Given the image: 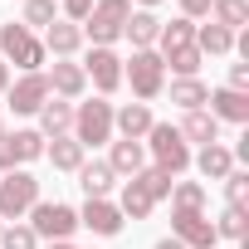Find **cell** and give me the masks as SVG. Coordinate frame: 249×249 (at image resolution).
<instances>
[{"label":"cell","instance_id":"6da1fadb","mask_svg":"<svg viewBox=\"0 0 249 249\" xmlns=\"http://www.w3.org/2000/svg\"><path fill=\"white\" fill-rule=\"evenodd\" d=\"M142 147H147V166L166 171L171 181L181 171H191V147H186V137L171 127V122H152V132L142 137Z\"/></svg>","mask_w":249,"mask_h":249},{"label":"cell","instance_id":"7a4b0ae2","mask_svg":"<svg viewBox=\"0 0 249 249\" xmlns=\"http://www.w3.org/2000/svg\"><path fill=\"white\" fill-rule=\"evenodd\" d=\"M122 78L132 83V98L137 103H152L166 88V64H161L157 49H132V59H122Z\"/></svg>","mask_w":249,"mask_h":249},{"label":"cell","instance_id":"3957f363","mask_svg":"<svg viewBox=\"0 0 249 249\" xmlns=\"http://www.w3.org/2000/svg\"><path fill=\"white\" fill-rule=\"evenodd\" d=\"M127 15H132V0H93V10L83 20V39H93V49H112L122 39Z\"/></svg>","mask_w":249,"mask_h":249},{"label":"cell","instance_id":"277c9868","mask_svg":"<svg viewBox=\"0 0 249 249\" xmlns=\"http://www.w3.org/2000/svg\"><path fill=\"white\" fill-rule=\"evenodd\" d=\"M83 152L88 147H103L112 142V103L107 98H88V103H73V132H69Z\"/></svg>","mask_w":249,"mask_h":249},{"label":"cell","instance_id":"5b68a950","mask_svg":"<svg viewBox=\"0 0 249 249\" xmlns=\"http://www.w3.org/2000/svg\"><path fill=\"white\" fill-rule=\"evenodd\" d=\"M0 59L15 64V69H25V73H39L49 54H44V44H39L35 30H25V25H0Z\"/></svg>","mask_w":249,"mask_h":249},{"label":"cell","instance_id":"8992f818","mask_svg":"<svg viewBox=\"0 0 249 249\" xmlns=\"http://www.w3.org/2000/svg\"><path fill=\"white\" fill-rule=\"evenodd\" d=\"M25 225L35 230V239H49V244H54V239H73V230H78V210L64 205V200H35Z\"/></svg>","mask_w":249,"mask_h":249},{"label":"cell","instance_id":"52a82bcc","mask_svg":"<svg viewBox=\"0 0 249 249\" xmlns=\"http://www.w3.org/2000/svg\"><path fill=\"white\" fill-rule=\"evenodd\" d=\"M35 200H39V181H35L25 166H15V171L0 176V220H20V215H30Z\"/></svg>","mask_w":249,"mask_h":249},{"label":"cell","instance_id":"ba28073f","mask_svg":"<svg viewBox=\"0 0 249 249\" xmlns=\"http://www.w3.org/2000/svg\"><path fill=\"white\" fill-rule=\"evenodd\" d=\"M39 157H44V137H39L35 127H20V132H5V137H0V176L15 171V166H30V161H39Z\"/></svg>","mask_w":249,"mask_h":249},{"label":"cell","instance_id":"9c48e42d","mask_svg":"<svg viewBox=\"0 0 249 249\" xmlns=\"http://www.w3.org/2000/svg\"><path fill=\"white\" fill-rule=\"evenodd\" d=\"M83 78L98 88V98L117 93V83H122V54L117 49H88L83 54Z\"/></svg>","mask_w":249,"mask_h":249},{"label":"cell","instance_id":"30bf717a","mask_svg":"<svg viewBox=\"0 0 249 249\" xmlns=\"http://www.w3.org/2000/svg\"><path fill=\"white\" fill-rule=\"evenodd\" d=\"M5 103H10V112H15V117L39 112V107L49 103V78H44V69H39V73H20V78L5 88Z\"/></svg>","mask_w":249,"mask_h":249},{"label":"cell","instance_id":"8fae6325","mask_svg":"<svg viewBox=\"0 0 249 249\" xmlns=\"http://www.w3.org/2000/svg\"><path fill=\"white\" fill-rule=\"evenodd\" d=\"M171 239H181L186 249H215V225L205 210H171Z\"/></svg>","mask_w":249,"mask_h":249},{"label":"cell","instance_id":"7c38bea8","mask_svg":"<svg viewBox=\"0 0 249 249\" xmlns=\"http://www.w3.org/2000/svg\"><path fill=\"white\" fill-rule=\"evenodd\" d=\"M44 78H49V98H64V103H78V98L88 93V78H83V64H73V59H54V64L44 69Z\"/></svg>","mask_w":249,"mask_h":249},{"label":"cell","instance_id":"4fadbf2b","mask_svg":"<svg viewBox=\"0 0 249 249\" xmlns=\"http://www.w3.org/2000/svg\"><path fill=\"white\" fill-rule=\"evenodd\" d=\"M78 225L83 230H93V234H103V239H112V234H122V210H117V200H83V210H78Z\"/></svg>","mask_w":249,"mask_h":249},{"label":"cell","instance_id":"5bb4252c","mask_svg":"<svg viewBox=\"0 0 249 249\" xmlns=\"http://www.w3.org/2000/svg\"><path fill=\"white\" fill-rule=\"evenodd\" d=\"M152 103H122V107H112V132L117 137H127V142H142L147 132H152Z\"/></svg>","mask_w":249,"mask_h":249},{"label":"cell","instance_id":"9a60e30c","mask_svg":"<svg viewBox=\"0 0 249 249\" xmlns=\"http://www.w3.org/2000/svg\"><path fill=\"white\" fill-rule=\"evenodd\" d=\"M107 166H112L117 181H132L137 171H147V147H142V142H127V137H117V142H107Z\"/></svg>","mask_w":249,"mask_h":249},{"label":"cell","instance_id":"2e32d148","mask_svg":"<svg viewBox=\"0 0 249 249\" xmlns=\"http://www.w3.org/2000/svg\"><path fill=\"white\" fill-rule=\"evenodd\" d=\"M39 44H44V54H54V59H73V54L83 49V25H73V20H64V15H59V20L44 30V39H39Z\"/></svg>","mask_w":249,"mask_h":249},{"label":"cell","instance_id":"e0dca14e","mask_svg":"<svg viewBox=\"0 0 249 249\" xmlns=\"http://www.w3.org/2000/svg\"><path fill=\"white\" fill-rule=\"evenodd\" d=\"M205 112H210L215 122H249V93H234V88H210Z\"/></svg>","mask_w":249,"mask_h":249},{"label":"cell","instance_id":"ac0fdd59","mask_svg":"<svg viewBox=\"0 0 249 249\" xmlns=\"http://www.w3.org/2000/svg\"><path fill=\"white\" fill-rule=\"evenodd\" d=\"M191 166L205 176V181H225L230 171H234V152L225 147V142H210V147H200V152H191Z\"/></svg>","mask_w":249,"mask_h":249},{"label":"cell","instance_id":"d6986e66","mask_svg":"<svg viewBox=\"0 0 249 249\" xmlns=\"http://www.w3.org/2000/svg\"><path fill=\"white\" fill-rule=\"evenodd\" d=\"M35 117H39V127H35V132H39L44 142H49V137H69V132H73V103H64V98H49Z\"/></svg>","mask_w":249,"mask_h":249},{"label":"cell","instance_id":"ffe728a7","mask_svg":"<svg viewBox=\"0 0 249 249\" xmlns=\"http://www.w3.org/2000/svg\"><path fill=\"white\" fill-rule=\"evenodd\" d=\"M73 176H78V186H83V196H88V200H107V196H112V186H117V176H112V166H107V161H83Z\"/></svg>","mask_w":249,"mask_h":249},{"label":"cell","instance_id":"44dd1931","mask_svg":"<svg viewBox=\"0 0 249 249\" xmlns=\"http://www.w3.org/2000/svg\"><path fill=\"white\" fill-rule=\"evenodd\" d=\"M157 35H161L157 10H132L122 25V39H132V49H157Z\"/></svg>","mask_w":249,"mask_h":249},{"label":"cell","instance_id":"7402d4cb","mask_svg":"<svg viewBox=\"0 0 249 249\" xmlns=\"http://www.w3.org/2000/svg\"><path fill=\"white\" fill-rule=\"evenodd\" d=\"M181 137H186V147L196 142V147H210V142H220V122L205 112V107H196V112H186L181 117V127H176Z\"/></svg>","mask_w":249,"mask_h":249},{"label":"cell","instance_id":"603a6c76","mask_svg":"<svg viewBox=\"0 0 249 249\" xmlns=\"http://www.w3.org/2000/svg\"><path fill=\"white\" fill-rule=\"evenodd\" d=\"M196 44V20L176 15V20H161V35H157V54H171V49H186Z\"/></svg>","mask_w":249,"mask_h":249},{"label":"cell","instance_id":"cb8c5ba5","mask_svg":"<svg viewBox=\"0 0 249 249\" xmlns=\"http://www.w3.org/2000/svg\"><path fill=\"white\" fill-rule=\"evenodd\" d=\"M44 157L54 161V171H78V166L88 161V152H83L73 137H49V142H44Z\"/></svg>","mask_w":249,"mask_h":249},{"label":"cell","instance_id":"d4e9b609","mask_svg":"<svg viewBox=\"0 0 249 249\" xmlns=\"http://www.w3.org/2000/svg\"><path fill=\"white\" fill-rule=\"evenodd\" d=\"M117 210H122V220H147L152 210H157V200L137 186V176L132 181H122V196H117Z\"/></svg>","mask_w":249,"mask_h":249},{"label":"cell","instance_id":"484cf974","mask_svg":"<svg viewBox=\"0 0 249 249\" xmlns=\"http://www.w3.org/2000/svg\"><path fill=\"white\" fill-rule=\"evenodd\" d=\"M196 49L200 54H215V59H225V54H234V35L225 30V25H196Z\"/></svg>","mask_w":249,"mask_h":249},{"label":"cell","instance_id":"4316f807","mask_svg":"<svg viewBox=\"0 0 249 249\" xmlns=\"http://www.w3.org/2000/svg\"><path fill=\"white\" fill-rule=\"evenodd\" d=\"M205 98H210V88H205L200 78H176V83H171V103H176L181 112H196V107H205Z\"/></svg>","mask_w":249,"mask_h":249},{"label":"cell","instance_id":"83f0119b","mask_svg":"<svg viewBox=\"0 0 249 249\" xmlns=\"http://www.w3.org/2000/svg\"><path fill=\"white\" fill-rule=\"evenodd\" d=\"M210 20L234 35L239 25H249V0H210Z\"/></svg>","mask_w":249,"mask_h":249},{"label":"cell","instance_id":"f1b7e54d","mask_svg":"<svg viewBox=\"0 0 249 249\" xmlns=\"http://www.w3.org/2000/svg\"><path fill=\"white\" fill-rule=\"evenodd\" d=\"M200 59H205V54H200L196 44H186V49H171V54H161V64H166V69H171L176 78H196V73H200Z\"/></svg>","mask_w":249,"mask_h":249},{"label":"cell","instance_id":"f546056e","mask_svg":"<svg viewBox=\"0 0 249 249\" xmlns=\"http://www.w3.org/2000/svg\"><path fill=\"white\" fill-rule=\"evenodd\" d=\"M171 210H205V186L200 181H171Z\"/></svg>","mask_w":249,"mask_h":249},{"label":"cell","instance_id":"4dcf8cb0","mask_svg":"<svg viewBox=\"0 0 249 249\" xmlns=\"http://www.w3.org/2000/svg\"><path fill=\"white\" fill-rule=\"evenodd\" d=\"M215 239H234V244H244V210H234V205H225L215 220Z\"/></svg>","mask_w":249,"mask_h":249},{"label":"cell","instance_id":"1f68e13d","mask_svg":"<svg viewBox=\"0 0 249 249\" xmlns=\"http://www.w3.org/2000/svg\"><path fill=\"white\" fill-rule=\"evenodd\" d=\"M59 20V5H54V0H25V30H49Z\"/></svg>","mask_w":249,"mask_h":249},{"label":"cell","instance_id":"d6a6232c","mask_svg":"<svg viewBox=\"0 0 249 249\" xmlns=\"http://www.w3.org/2000/svg\"><path fill=\"white\" fill-rule=\"evenodd\" d=\"M137 186H142V191H147V196H152L157 205H161V200L171 196V176H166V171H157V166H147V171H137Z\"/></svg>","mask_w":249,"mask_h":249},{"label":"cell","instance_id":"836d02e7","mask_svg":"<svg viewBox=\"0 0 249 249\" xmlns=\"http://www.w3.org/2000/svg\"><path fill=\"white\" fill-rule=\"evenodd\" d=\"M0 249H39V239H35V230L30 225H5V230H0Z\"/></svg>","mask_w":249,"mask_h":249},{"label":"cell","instance_id":"e575fe53","mask_svg":"<svg viewBox=\"0 0 249 249\" xmlns=\"http://www.w3.org/2000/svg\"><path fill=\"white\" fill-rule=\"evenodd\" d=\"M225 200H230L234 210H244V205H249V171H239V166H234V171L225 176Z\"/></svg>","mask_w":249,"mask_h":249},{"label":"cell","instance_id":"d590c367","mask_svg":"<svg viewBox=\"0 0 249 249\" xmlns=\"http://www.w3.org/2000/svg\"><path fill=\"white\" fill-rule=\"evenodd\" d=\"M59 10H64V20L83 25V20H88V10H93V0H59Z\"/></svg>","mask_w":249,"mask_h":249},{"label":"cell","instance_id":"8d00e7d4","mask_svg":"<svg viewBox=\"0 0 249 249\" xmlns=\"http://www.w3.org/2000/svg\"><path fill=\"white\" fill-rule=\"evenodd\" d=\"M225 88H234V93H249V64H230V83Z\"/></svg>","mask_w":249,"mask_h":249},{"label":"cell","instance_id":"74e56055","mask_svg":"<svg viewBox=\"0 0 249 249\" xmlns=\"http://www.w3.org/2000/svg\"><path fill=\"white\" fill-rule=\"evenodd\" d=\"M181 15H186V20H200V15H210V0H181Z\"/></svg>","mask_w":249,"mask_h":249},{"label":"cell","instance_id":"f35d334b","mask_svg":"<svg viewBox=\"0 0 249 249\" xmlns=\"http://www.w3.org/2000/svg\"><path fill=\"white\" fill-rule=\"evenodd\" d=\"M152 249H186V244H181V239H171V234H166V239H157V244H152Z\"/></svg>","mask_w":249,"mask_h":249},{"label":"cell","instance_id":"ab89813d","mask_svg":"<svg viewBox=\"0 0 249 249\" xmlns=\"http://www.w3.org/2000/svg\"><path fill=\"white\" fill-rule=\"evenodd\" d=\"M5 88H10V64L0 59V93H5Z\"/></svg>","mask_w":249,"mask_h":249},{"label":"cell","instance_id":"60d3db41","mask_svg":"<svg viewBox=\"0 0 249 249\" xmlns=\"http://www.w3.org/2000/svg\"><path fill=\"white\" fill-rule=\"evenodd\" d=\"M44 249H78L73 239H54V244H44Z\"/></svg>","mask_w":249,"mask_h":249},{"label":"cell","instance_id":"b9f144b4","mask_svg":"<svg viewBox=\"0 0 249 249\" xmlns=\"http://www.w3.org/2000/svg\"><path fill=\"white\" fill-rule=\"evenodd\" d=\"M137 5H142V10H157V5H161V0H137Z\"/></svg>","mask_w":249,"mask_h":249},{"label":"cell","instance_id":"7bdbcfd3","mask_svg":"<svg viewBox=\"0 0 249 249\" xmlns=\"http://www.w3.org/2000/svg\"><path fill=\"white\" fill-rule=\"evenodd\" d=\"M0 137H5V117H0Z\"/></svg>","mask_w":249,"mask_h":249},{"label":"cell","instance_id":"ee69618b","mask_svg":"<svg viewBox=\"0 0 249 249\" xmlns=\"http://www.w3.org/2000/svg\"><path fill=\"white\" fill-rule=\"evenodd\" d=\"M0 230H5V220H0Z\"/></svg>","mask_w":249,"mask_h":249},{"label":"cell","instance_id":"f6af8a7d","mask_svg":"<svg viewBox=\"0 0 249 249\" xmlns=\"http://www.w3.org/2000/svg\"><path fill=\"white\" fill-rule=\"evenodd\" d=\"M20 5H25V0H20Z\"/></svg>","mask_w":249,"mask_h":249}]
</instances>
